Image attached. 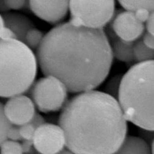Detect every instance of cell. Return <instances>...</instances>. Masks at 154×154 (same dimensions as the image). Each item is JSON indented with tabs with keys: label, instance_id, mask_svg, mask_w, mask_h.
<instances>
[{
	"label": "cell",
	"instance_id": "obj_11",
	"mask_svg": "<svg viewBox=\"0 0 154 154\" xmlns=\"http://www.w3.org/2000/svg\"><path fill=\"white\" fill-rule=\"evenodd\" d=\"M1 16L4 26L11 30L17 40L23 43L27 33L35 28V24L32 20L21 13L9 11L3 14Z\"/></svg>",
	"mask_w": 154,
	"mask_h": 154
},
{
	"label": "cell",
	"instance_id": "obj_31",
	"mask_svg": "<svg viewBox=\"0 0 154 154\" xmlns=\"http://www.w3.org/2000/svg\"><path fill=\"white\" fill-rule=\"evenodd\" d=\"M4 27V24L3 20L2 18L1 14H0V34L2 29Z\"/></svg>",
	"mask_w": 154,
	"mask_h": 154
},
{
	"label": "cell",
	"instance_id": "obj_18",
	"mask_svg": "<svg viewBox=\"0 0 154 154\" xmlns=\"http://www.w3.org/2000/svg\"><path fill=\"white\" fill-rule=\"evenodd\" d=\"M0 154H23L21 144L7 140L0 146Z\"/></svg>",
	"mask_w": 154,
	"mask_h": 154
},
{
	"label": "cell",
	"instance_id": "obj_30",
	"mask_svg": "<svg viewBox=\"0 0 154 154\" xmlns=\"http://www.w3.org/2000/svg\"><path fill=\"white\" fill-rule=\"evenodd\" d=\"M57 154H75L72 151H71L69 149L67 148H64L62 150L60 151L59 153Z\"/></svg>",
	"mask_w": 154,
	"mask_h": 154
},
{
	"label": "cell",
	"instance_id": "obj_7",
	"mask_svg": "<svg viewBox=\"0 0 154 154\" xmlns=\"http://www.w3.org/2000/svg\"><path fill=\"white\" fill-rule=\"evenodd\" d=\"M32 141L41 154H57L66 147L65 134L60 126L44 123L37 128Z\"/></svg>",
	"mask_w": 154,
	"mask_h": 154
},
{
	"label": "cell",
	"instance_id": "obj_22",
	"mask_svg": "<svg viewBox=\"0 0 154 154\" xmlns=\"http://www.w3.org/2000/svg\"><path fill=\"white\" fill-rule=\"evenodd\" d=\"M8 139L12 141H23L19 131V126L12 125L8 131Z\"/></svg>",
	"mask_w": 154,
	"mask_h": 154
},
{
	"label": "cell",
	"instance_id": "obj_17",
	"mask_svg": "<svg viewBox=\"0 0 154 154\" xmlns=\"http://www.w3.org/2000/svg\"><path fill=\"white\" fill-rule=\"evenodd\" d=\"M123 75H117L109 80L105 88V92L113 98L118 100L121 81Z\"/></svg>",
	"mask_w": 154,
	"mask_h": 154
},
{
	"label": "cell",
	"instance_id": "obj_8",
	"mask_svg": "<svg viewBox=\"0 0 154 154\" xmlns=\"http://www.w3.org/2000/svg\"><path fill=\"white\" fill-rule=\"evenodd\" d=\"M4 112L9 123L18 126L29 123L36 114L32 100L23 94L10 98L4 106Z\"/></svg>",
	"mask_w": 154,
	"mask_h": 154
},
{
	"label": "cell",
	"instance_id": "obj_27",
	"mask_svg": "<svg viewBox=\"0 0 154 154\" xmlns=\"http://www.w3.org/2000/svg\"><path fill=\"white\" fill-rule=\"evenodd\" d=\"M0 39H17V38L14 33L11 30L4 26L0 34Z\"/></svg>",
	"mask_w": 154,
	"mask_h": 154
},
{
	"label": "cell",
	"instance_id": "obj_15",
	"mask_svg": "<svg viewBox=\"0 0 154 154\" xmlns=\"http://www.w3.org/2000/svg\"><path fill=\"white\" fill-rule=\"evenodd\" d=\"M119 4L125 11L134 12L140 9H145L154 11V0L148 1H119Z\"/></svg>",
	"mask_w": 154,
	"mask_h": 154
},
{
	"label": "cell",
	"instance_id": "obj_23",
	"mask_svg": "<svg viewBox=\"0 0 154 154\" xmlns=\"http://www.w3.org/2000/svg\"><path fill=\"white\" fill-rule=\"evenodd\" d=\"M151 12L146 9H140L136 11L134 13L136 19L139 22L144 24L149 18Z\"/></svg>",
	"mask_w": 154,
	"mask_h": 154
},
{
	"label": "cell",
	"instance_id": "obj_24",
	"mask_svg": "<svg viewBox=\"0 0 154 154\" xmlns=\"http://www.w3.org/2000/svg\"><path fill=\"white\" fill-rule=\"evenodd\" d=\"M141 129V130L140 132L141 137H139L149 144L150 146H152L153 145L154 142L153 130Z\"/></svg>",
	"mask_w": 154,
	"mask_h": 154
},
{
	"label": "cell",
	"instance_id": "obj_10",
	"mask_svg": "<svg viewBox=\"0 0 154 154\" xmlns=\"http://www.w3.org/2000/svg\"><path fill=\"white\" fill-rule=\"evenodd\" d=\"M112 29L118 38L133 42L140 39L145 31L144 24L136 19L133 12L124 11L114 16Z\"/></svg>",
	"mask_w": 154,
	"mask_h": 154
},
{
	"label": "cell",
	"instance_id": "obj_9",
	"mask_svg": "<svg viewBox=\"0 0 154 154\" xmlns=\"http://www.w3.org/2000/svg\"><path fill=\"white\" fill-rule=\"evenodd\" d=\"M29 7L40 19L56 26L62 23L69 11L68 1H29Z\"/></svg>",
	"mask_w": 154,
	"mask_h": 154
},
{
	"label": "cell",
	"instance_id": "obj_16",
	"mask_svg": "<svg viewBox=\"0 0 154 154\" xmlns=\"http://www.w3.org/2000/svg\"><path fill=\"white\" fill-rule=\"evenodd\" d=\"M45 35L42 31L35 27L27 33L24 43L32 50H37L43 41Z\"/></svg>",
	"mask_w": 154,
	"mask_h": 154
},
{
	"label": "cell",
	"instance_id": "obj_12",
	"mask_svg": "<svg viewBox=\"0 0 154 154\" xmlns=\"http://www.w3.org/2000/svg\"><path fill=\"white\" fill-rule=\"evenodd\" d=\"M150 146L139 137L126 136L120 146L113 154H153Z\"/></svg>",
	"mask_w": 154,
	"mask_h": 154
},
{
	"label": "cell",
	"instance_id": "obj_6",
	"mask_svg": "<svg viewBox=\"0 0 154 154\" xmlns=\"http://www.w3.org/2000/svg\"><path fill=\"white\" fill-rule=\"evenodd\" d=\"M29 89L32 100L38 110L43 113L60 111L67 102L66 88L51 75L38 79Z\"/></svg>",
	"mask_w": 154,
	"mask_h": 154
},
{
	"label": "cell",
	"instance_id": "obj_21",
	"mask_svg": "<svg viewBox=\"0 0 154 154\" xmlns=\"http://www.w3.org/2000/svg\"><path fill=\"white\" fill-rule=\"evenodd\" d=\"M7 5L10 10H19L25 7L28 2L25 0H5Z\"/></svg>",
	"mask_w": 154,
	"mask_h": 154
},
{
	"label": "cell",
	"instance_id": "obj_29",
	"mask_svg": "<svg viewBox=\"0 0 154 154\" xmlns=\"http://www.w3.org/2000/svg\"><path fill=\"white\" fill-rule=\"evenodd\" d=\"M10 11L7 5L5 0H0V14L7 13Z\"/></svg>",
	"mask_w": 154,
	"mask_h": 154
},
{
	"label": "cell",
	"instance_id": "obj_4",
	"mask_svg": "<svg viewBox=\"0 0 154 154\" xmlns=\"http://www.w3.org/2000/svg\"><path fill=\"white\" fill-rule=\"evenodd\" d=\"M38 64L36 56L24 43L0 39V97L11 98L28 91Z\"/></svg>",
	"mask_w": 154,
	"mask_h": 154
},
{
	"label": "cell",
	"instance_id": "obj_5",
	"mask_svg": "<svg viewBox=\"0 0 154 154\" xmlns=\"http://www.w3.org/2000/svg\"><path fill=\"white\" fill-rule=\"evenodd\" d=\"M114 1H70L69 23L76 27L99 29L115 16Z\"/></svg>",
	"mask_w": 154,
	"mask_h": 154
},
{
	"label": "cell",
	"instance_id": "obj_32",
	"mask_svg": "<svg viewBox=\"0 0 154 154\" xmlns=\"http://www.w3.org/2000/svg\"><path fill=\"white\" fill-rule=\"evenodd\" d=\"M33 154H41L40 153H39V152H37V151L35 149V151H34Z\"/></svg>",
	"mask_w": 154,
	"mask_h": 154
},
{
	"label": "cell",
	"instance_id": "obj_3",
	"mask_svg": "<svg viewBox=\"0 0 154 154\" xmlns=\"http://www.w3.org/2000/svg\"><path fill=\"white\" fill-rule=\"evenodd\" d=\"M117 101L125 119L154 130V60L137 63L122 76Z\"/></svg>",
	"mask_w": 154,
	"mask_h": 154
},
{
	"label": "cell",
	"instance_id": "obj_14",
	"mask_svg": "<svg viewBox=\"0 0 154 154\" xmlns=\"http://www.w3.org/2000/svg\"><path fill=\"white\" fill-rule=\"evenodd\" d=\"M133 52L134 60L137 63L153 60L154 49L146 46L141 39L134 42Z\"/></svg>",
	"mask_w": 154,
	"mask_h": 154
},
{
	"label": "cell",
	"instance_id": "obj_25",
	"mask_svg": "<svg viewBox=\"0 0 154 154\" xmlns=\"http://www.w3.org/2000/svg\"><path fill=\"white\" fill-rule=\"evenodd\" d=\"M154 35L148 32H144L142 37L143 43L148 48L154 49Z\"/></svg>",
	"mask_w": 154,
	"mask_h": 154
},
{
	"label": "cell",
	"instance_id": "obj_19",
	"mask_svg": "<svg viewBox=\"0 0 154 154\" xmlns=\"http://www.w3.org/2000/svg\"><path fill=\"white\" fill-rule=\"evenodd\" d=\"M11 126L5 116L4 105L0 102V146L8 140V131Z\"/></svg>",
	"mask_w": 154,
	"mask_h": 154
},
{
	"label": "cell",
	"instance_id": "obj_13",
	"mask_svg": "<svg viewBox=\"0 0 154 154\" xmlns=\"http://www.w3.org/2000/svg\"><path fill=\"white\" fill-rule=\"evenodd\" d=\"M134 42H128L118 38L111 46L113 57L124 62L134 60L133 48Z\"/></svg>",
	"mask_w": 154,
	"mask_h": 154
},
{
	"label": "cell",
	"instance_id": "obj_20",
	"mask_svg": "<svg viewBox=\"0 0 154 154\" xmlns=\"http://www.w3.org/2000/svg\"><path fill=\"white\" fill-rule=\"evenodd\" d=\"M39 126L32 119L29 123L19 126V131L23 140L32 141L34 133Z\"/></svg>",
	"mask_w": 154,
	"mask_h": 154
},
{
	"label": "cell",
	"instance_id": "obj_1",
	"mask_svg": "<svg viewBox=\"0 0 154 154\" xmlns=\"http://www.w3.org/2000/svg\"><path fill=\"white\" fill-rule=\"evenodd\" d=\"M36 56L45 76L56 77L68 92L80 93L94 90L104 82L113 59L103 29L76 27L69 22L45 35Z\"/></svg>",
	"mask_w": 154,
	"mask_h": 154
},
{
	"label": "cell",
	"instance_id": "obj_26",
	"mask_svg": "<svg viewBox=\"0 0 154 154\" xmlns=\"http://www.w3.org/2000/svg\"><path fill=\"white\" fill-rule=\"evenodd\" d=\"M21 145L23 154H33L35 150L32 141L23 140Z\"/></svg>",
	"mask_w": 154,
	"mask_h": 154
},
{
	"label": "cell",
	"instance_id": "obj_28",
	"mask_svg": "<svg viewBox=\"0 0 154 154\" xmlns=\"http://www.w3.org/2000/svg\"><path fill=\"white\" fill-rule=\"evenodd\" d=\"M154 12H151L149 18L145 22V28L147 32L151 34H154Z\"/></svg>",
	"mask_w": 154,
	"mask_h": 154
},
{
	"label": "cell",
	"instance_id": "obj_2",
	"mask_svg": "<svg viewBox=\"0 0 154 154\" xmlns=\"http://www.w3.org/2000/svg\"><path fill=\"white\" fill-rule=\"evenodd\" d=\"M127 122L116 99L94 90L67 102L59 119L75 154H113L127 136Z\"/></svg>",
	"mask_w": 154,
	"mask_h": 154
}]
</instances>
